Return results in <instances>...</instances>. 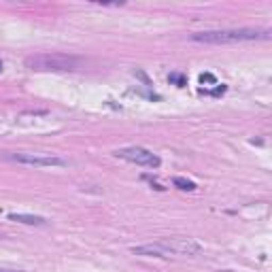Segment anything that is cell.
Segmentation results:
<instances>
[{
    "label": "cell",
    "instance_id": "7a4b0ae2",
    "mask_svg": "<svg viewBox=\"0 0 272 272\" xmlns=\"http://www.w3.org/2000/svg\"><path fill=\"white\" fill-rule=\"evenodd\" d=\"M83 60L75 55H64V53H39L26 57V66L30 70H39V73H70L77 70Z\"/></svg>",
    "mask_w": 272,
    "mask_h": 272
},
{
    "label": "cell",
    "instance_id": "277c9868",
    "mask_svg": "<svg viewBox=\"0 0 272 272\" xmlns=\"http://www.w3.org/2000/svg\"><path fill=\"white\" fill-rule=\"evenodd\" d=\"M115 156L119 160H126L130 164H136V166H143V168H160V156H156L153 151L145 149V147H124V149H117Z\"/></svg>",
    "mask_w": 272,
    "mask_h": 272
},
{
    "label": "cell",
    "instance_id": "3957f363",
    "mask_svg": "<svg viewBox=\"0 0 272 272\" xmlns=\"http://www.w3.org/2000/svg\"><path fill=\"white\" fill-rule=\"evenodd\" d=\"M0 160L23 164V166H37V168H53V166H68V162L57 156H47V153H26V151H3Z\"/></svg>",
    "mask_w": 272,
    "mask_h": 272
},
{
    "label": "cell",
    "instance_id": "ba28073f",
    "mask_svg": "<svg viewBox=\"0 0 272 272\" xmlns=\"http://www.w3.org/2000/svg\"><path fill=\"white\" fill-rule=\"evenodd\" d=\"M170 81H176L179 85H185V79L181 75H170Z\"/></svg>",
    "mask_w": 272,
    "mask_h": 272
},
{
    "label": "cell",
    "instance_id": "9c48e42d",
    "mask_svg": "<svg viewBox=\"0 0 272 272\" xmlns=\"http://www.w3.org/2000/svg\"><path fill=\"white\" fill-rule=\"evenodd\" d=\"M0 272H26V270H13V268H0Z\"/></svg>",
    "mask_w": 272,
    "mask_h": 272
},
{
    "label": "cell",
    "instance_id": "8992f818",
    "mask_svg": "<svg viewBox=\"0 0 272 272\" xmlns=\"http://www.w3.org/2000/svg\"><path fill=\"white\" fill-rule=\"evenodd\" d=\"M9 221H15V223H23V226H47V217L41 215H28V213H9Z\"/></svg>",
    "mask_w": 272,
    "mask_h": 272
},
{
    "label": "cell",
    "instance_id": "5b68a950",
    "mask_svg": "<svg viewBox=\"0 0 272 272\" xmlns=\"http://www.w3.org/2000/svg\"><path fill=\"white\" fill-rule=\"evenodd\" d=\"M156 243H158L170 257H174V255L196 257V255L202 253V247H200L194 238H162V240H156Z\"/></svg>",
    "mask_w": 272,
    "mask_h": 272
},
{
    "label": "cell",
    "instance_id": "30bf717a",
    "mask_svg": "<svg viewBox=\"0 0 272 272\" xmlns=\"http://www.w3.org/2000/svg\"><path fill=\"white\" fill-rule=\"evenodd\" d=\"M223 272H236V270H223Z\"/></svg>",
    "mask_w": 272,
    "mask_h": 272
},
{
    "label": "cell",
    "instance_id": "6da1fadb",
    "mask_svg": "<svg viewBox=\"0 0 272 272\" xmlns=\"http://www.w3.org/2000/svg\"><path fill=\"white\" fill-rule=\"evenodd\" d=\"M189 39L206 45H226V43H245V41H266L270 39L268 28H230V30H204L194 32Z\"/></svg>",
    "mask_w": 272,
    "mask_h": 272
},
{
    "label": "cell",
    "instance_id": "52a82bcc",
    "mask_svg": "<svg viewBox=\"0 0 272 272\" xmlns=\"http://www.w3.org/2000/svg\"><path fill=\"white\" fill-rule=\"evenodd\" d=\"M172 183H174V187L183 189V192H196V189H198L194 181H189V179H183V176H174V179H172Z\"/></svg>",
    "mask_w": 272,
    "mask_h": 272
}]
</instances>
